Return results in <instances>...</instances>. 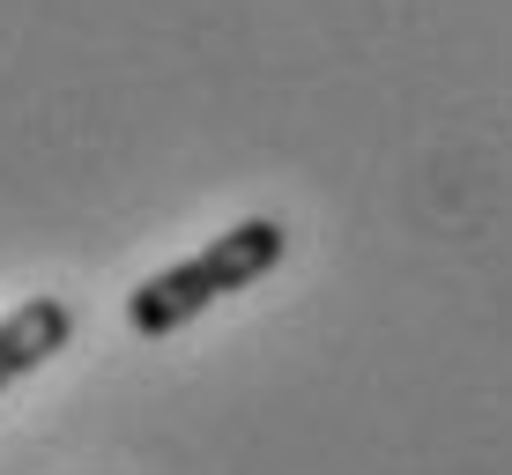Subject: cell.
Listing matches in <instances>:
<instances>
[{"mask_svg": "<svg viewBox=\"0 0 512 475\" xmlns=\"http://www.w3.org/2000/svg\"><path fill=\"white\" fill-rule=\"evenodd\" d=\"M282 245H290V231H282L275 216H245V223H231L223 238H208V253H193V260H179V268L149 275V283L127 297L134 334H149V342H156V334H179L193 312H208L216 297L260 283V275L282 260Z\"/></svg>", "mask_w": 512, "mask_h": 475, "instance_id": "cell-1", "label": "cell"}, {"mask_svg": "<svg viewBox=\"0 0 512 475\" xmlns=\"http://www.w3.org/2000/svg\"><path fill=\"white\" fill-rule=\"evenodd\" d=\"M67 334H75V312H67L60 297H30V305H15L8 320H0V394H8L23 372H38L52 349H67Z\"/></svg>", "mask_w": 512, "mask_h": 475, "instance_id": "cell-2", "label": "cell"}]
</instances>
